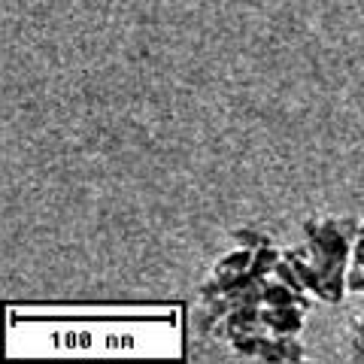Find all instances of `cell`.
<instances>
[{
  "label": "cell",
  "instance_id": "cell-1",
  "mask_svg": "<svg viewBox=\"0 0 364 364\" xmlns=\"http://www.w3.org/2000/svg\"><path fill=\"white\" fill-rule=\"evenodd\" d=\"M258 361L267 364H298L304 361V346L298 334H267L264 346L258 352Z\"/></svg>",
  "mask_w": 364,
  "mask_h": 364
},
{
  "label": "cell",
  "instance_id": "cell-2",
  "mask_svg": "<svg viewBox=\"0 0 364 364\" xmlns=\"http://www.w3.org/2000/svg\"><path fill=\"white\" fill-rule=\"evenodd\" d=\"M261 322L270 334H301L304 331V306H264L261 304Z\"/></svg>",
  "mask_w": 364,
  "mask_h": 364
},
{
  "label": "cell",
  "instance_id": "cell-3",
  "mask_svg": "<svg viewBox=\"0 0 364 364\" xmlns=\"http://www.w3.org/2000/svg\"><path fill=\"white\" fill-rule=\"evenodd\" d=\"M261 304L264 306H291V304H298V306H310V291H298V289H291L289 282H282L277 277H267L264 279V289H261Z\"/></svg>",
  "mask_w": 364,
  "mask_h": 364
},
{
  "label": "cell",
  "instance_id": "cell-4",
  "mask_svg": "<svg viewBox=\"0 0 364 364\" xmlns=\"http://www.w3.org/2000/svg\"><path fill=\"white\" fill-rule=\"evenodd\" d=\"M252 249H243V246H237L234 252H228V255H222L219 261H215V267H213V273L219 279H234V277H240V273H249L252 270Z\"/></svg>",
  "mask_w": 364,
  "mask_h": 364
},
{
  "label": "cell",
  "instance_id": "cell-5",
  "mask_svg": "<svg viewBox=\"0 0 364 364\" xmlns=\"http://www.w3.org/2000/svg\"><path fill=\"white\" fill-rule=\"evenodd\" d=\"M267 328L261 325V328H252V331H243V334H237L231 337L228 343H231V349L237 352V355H246V358H258V352L261 346H264V340H267Z\"/></svg>",
  "mask_w": 364,
  "mask_h": 364
},
{
  "label": "cell",
  "instance_id": "cell-6",
  "mask_svg": "<svg viewBox=\"0 0 364 364\" xmlns=\"http://www.w3.org/2000/svg\"><path fill=\"white\" fill-rule=\"evenodd\" d=\"M279 261H282V252H279V249H273V243L261 246V249H255V255H252V273H255V277H261V279H267V277L277 273Z\"/></svg>",
  "mask_w": 364,
  "mask_h": 364
},
{
  "label": "cell",
  "instance_id": "cell-7",
  "mask_svg": "<svg viewBox=\"0 0 364 364\" xmlns=\"http://www.w3.org/2000/svg\"><path fill=\"white\" fill-rule=\"evenodd\" d=\"M234 243L237 246H243V249H261V246H267L270 243V237L261 231V228H252V225H240V228H234Z\"/></svg>",
  "mask_w": 364,
  "mask_h": 364
},
{
  "label": "cell",
  "instance_id": "cell-8",
  "mask_svg": "<svg viewBox=\"0 0 364 364\" xmlns=\"http://www.w3.org/2000/svg\"><path fill=\"white\" fill-rule=\"evenodd\" d=\"M219 298H225V286H222V279L215 277V273H210V277L198 286V301L203 306V304H213V301H219Z\"/></svg>",
  "mask_w": 364,
  "mask_h": 364
},
{
  "label": "cell",
  "instance_id": "cell-9",
  "mask_svg": "<svg viewBox=\"0 0 364 364\" xmlns=\"http://www.w3.org/2000/svg\"><path fill=\"white\" fill-rule=\"evenodd\" d=\"M349 337H352V358L364 361V313L349 322Z\"/></svg>",
  "mask_w": 364,
  "mask_h": 364
},
{
  "label": "cell",
  "instance_id": "cell-10",
  "mask_svg": "<svg viewBox=\"0 0 364 364\" xmlns=\"http://www.w3.org/2000/svg\"><path fill=\"white\" fill-rule=\"evenodd\" d=\"M346 289L352 294L364 291V264H361V261H349V267H346Z\"/></svg>",
  "mask_w": 364,
  "mask_h": 364
},
{
  "label": "cell",
  "instance_id": "cell-11",
  "mask_svg": "<svg viewBox=\"0 0 364 364\" xmlns=\"http://www.w3.org/2000/svg\"><path fill=\"white\" fill-rule=\"evenodd\" d=\"M361 234H364V219H361Z\"/></svg>",
  "mask_w": 364,
  "mask_h": 364
}]
</instances>
